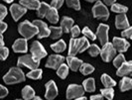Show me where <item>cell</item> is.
<instances>
[{"label":"cell","mask_w":132,"mask_h":100,"mask_svg":"<svg viewBox=\"0 0 132 100\" xmlns=\"http://www.w3.org/2000/svg\"><path fill=\"white\" fill-rule=\"evenodd\" d=\"M22 96L25 100H30L35 97V91L31 86L27 85L22 89Z\"/></svg>","instance_id":"22"},{"label":"cell","mask_w":132,"mask_h":100,"mask_svg":"<svg viewBox=\"0 0 132 100\" xmlns=\"http://www.w3.org/2000/svg\"><path fill=\"white\" fill-rule=\"evenodd\" d=\"M50 31H51V38L56 40V39H59L60 37L62 36L63 33V29L62 27H50Z\"/></svg>","instance_id":"28"},{"label":"cell","mask_w":132,"mask_h":100,"mask_svg":"<svg viewBox=\"0 0 132 100\" xmlns=\"http://www.w3.org/2000/svg\"><path fill=\"white\" fill-rule=\"evenodd\" d=\"M121 35H122L123 38H127V39L130 38V39H131L132 38V27H128V28L125 29L124 31H122Z\"/></svg>","instance_id":"40"},{"label":"cell","mask_w":132,"mask_h":100,"mask_svg":"<svg viewBox=\"0 0 132 100\" xmlns=\"http://www.w3.org/2000/svg\"><path fill=\"white\" fill-rule=\"evenodd\" d=\"M33 24L37 27L38 30H39V34H38V38H39V39L46 38V37L51 35L50 28L47 26V24L45 22H43V21H41V20H35L33 22Z\"/></svg>","instance_id":"10"},{"label":"cell","mask_w":132,"mask_h":100,"mask_svg":"<svg viewBox=\"0 0 132 100\" xmlns=\"http://www.w3.org/2000/svg\"><path fill=\"white\" fill-rule=\"evenodd\" d=\"M69 66H67V65H65V63H63L61 67L57 69V74H58V75H59L61 78H66L67 75H68V74H69Z\"/></svg>","instance_id":"29"},{"label":"cell","mask_w":132,"mask_h":100,"mask_svg":"<svg viewBox=\"0 0 132 100\" xmlns=\"http://www.w3.org/2000/svg\"><path fill=\"white\" fill-rule=\"evenodd\" d=\"M85 88L78 84H71L69 85L67 89V98L68 99H73V98H79L82 96L85 93Z\"/></svg>","instance_id":"6"},{"label":"cell","mask_w":132,"mask_h":100,"mask_svg":"<svg viewBox=\"0 0 132 100\" xmlns=\"http://www.w3.org/2000/svg\"><path fill=\"white\" fill-rule=\"evenodd\" d=\"M93 14L94 18L107 20L109 17V11L101 1H96L93 7Z\"/></svg>","instance_id":"4"},{"label":"cell","mask_w":132,"mask_h":100,"mask_svg":"<svg viewBox=\"0 0 132 100\" xmlns=\"http://www.w3.org/2000/svg\"><path fill=\"white\" fill-rule=\"evenodd\" d=\"M19 3L27 9H33V10H38L41 5L38 0H21Z\"/></svg>","instance_id":"19"},{"label":"cell","mask_w":132,"mask_h":100,"mask_svg":"<svg viewBox=\"0 0 132 100\" xmlns=\"http://www.w3.org/2000/svg\"><path fill=\"white\" fill-rule=\"evenodd\" d=\"M3 80L6 84H14V83H20L25 80V75L23 71L20 69L19 67H12L8 72H7Z\"/></svg>","instance_id":"1"},{"label":"cell","mask_w":132,"mask_h":100,"mask_svg":"<svg viewBox=\"0 0 132 100\" xmlns=\"http://www.w3.org/2000/svg\"><path fill=\"white\" fill-rule=\"evenodd\" d=\"M65 58L60 54H52L49 57V59L46 62V67L53 69H58L63 63H64Z\"/></svg>","instance_id":"8"},{"label":"cell","mask_w":132,"mask_h":100,"mask_svg":"<svg viewBox=\"0 0 132 100\" xmlns=\"http://www.w3.org/2000/svg\"><path fill=\"white\" fill-rule=\"evenodd\" d=\"M51 9V6L50 5H48L46 2H41V5H40L39 9L37 10L38 12V16H39L40 18H44V17H46L48 12H49V10Z\"/></svg>","instance_id":"23"},{"label":"cell","mask_w":132,"mask_h":100,"mask_svg":"<svg viewBox=\"0 0 132 100\" xmlns=\"http://www.w3.org/2000/svg\"><path fill=\"white\" fill-rule=\"evenodd\" d=\"M0 89H1V90H0V92H1L0 97H1V98H4L6 95H8V90H7L6 88L3 86V85H1V86H0Z\"/></svg>","instance_id":"44"},{"label":"cell","mask_w":132,"mask_h":100,"mask_svg":"<svg viewBox=\"0 0 132 100\" xmlns=\"http://www.w3.org/2000/svg\"><path fill=\"white\" fill-rule=\"evenodd\" d=\"M64 4V0H52L51 2V7L56 8V9H59L62 7V5Z\"/></svg>","instance_id":"41"},{"label":"cell","mask_w":132,"mask_h":100,"mask_svg":"<svg viewBox=\"0 0 132 100\" xmlns=\"http://www.w3.org/2000/svg\"><path fill=\"white\" fill-rule=\"evenodd\" d=\"M100 49L96 45H90L88 48V53L92 57H96L98 53H100Z\"/></svg>","instance_id":"38"},{"label":"cell","mask_w":132,"mask_h":100,"mask_svg":"<svg viewBox=\"0 0 132 100\" xmlns=\"http://www.w3.org/2000/svg\"><path fill=\"white\" fill-rule=\"evenodd\" d=\"M42 69H33V70H31L30 72H28L27 74V76L29 77V78H31V79H40L41 77H42Z\"/></svg>","instance_id":"34"},{"label":"cell","mask_w":132,"mask_h":100,"mask_svg":"<svg viewBox=\"0 0 132 100\" xmlns=\"http://www.w3.org/2000/svg\"><path fill=\"white\" fill-rule=\"evenodd\" d=\"M101 94L108 100H112L114 96V90L112 89V87L104 88V89H101Z\"/></svg>","instance_id":"35"},{"label":"cell","mask_w":132,"mask_h":100,"mask_svg":"<svg viewBox=\"0 0 132 100\" xmlns=\"http://www.w3.org/2000/svg\"><path fill=\"white\" fill-rule=\"evenodd\" d=\"M10 12L15 21H18L27 12V8L22 6L21 4H12L10 7Z\"/></svg>","instance_id":"11"},{"label":"cell","mask_w":132,"mask_h":100,"mask_svg":"<svg viewBox=\"0 0 132 100\" xmlns=\"http://www.w3.org/2000/svg\"><path fill=\"white\" fill-rule=\"evenodd\" d=\"M79 53H82L85 52L86 50H87L89 48V43L86 39V37H82V38H79Z\"/></svg>","instance_id":"31"},{"label":"cell","mask_w":132,"mask_h":100,"mask_svg":"<svg viewBox=\"0 0 132 100\" xmlns=\"http://www.w3.org/2000/svg\"><path fill=\"white\" fill-rule=\"evenodd\" d=\"M0 12H1V16H0V19H1V21L3 20L4 18H5V16L7 15V9L6 7L4 6V5H0Z\"/></svg>","instance_id":"43"},{"label":"cell","mask_w":132,"mask_h":100,"mask_svg":"<svg viewBox=\"0 0 132 100\" xmlns=\"http://www.w3.org/2000/svg\"><path fill=\"white\" fill-rule=\"evenodd\" d=\"M17 100H20V99H17Z\"/></svg>","instance_id":"53"},{"label":"cell","mask_w":132,"mask_h":100,"mask_svg":"<svg viewBox=\"0 0 132 100\" xmlns=\"http://www.w3.org/2000/svg\"><path fill=\"white\" fill-rule=\"evenodd\" d=\"M79 51V39H73L72 38L70 41V49H69V56H76Z\"/></svg>","instance_id":"20"},{"label":"cell","mask_w":132,"mask_h":100,"mask_svg":"<svg viewBox=\"0 0 132 100\" xmlns=\"http://www.w3.org/2000/svg\"><path fill=\"white\" fill-rule=\"evenodd\" d=\"M125 57L122 54V53H119L118 56H116L115 57V59L113 60V65H114V67H116L117 68L121 67L123 63H125Z\"/></svg>","instance_id":"33"},{"label":"cell","mask_w":132,"mask_h":100,"mask_svg":"<svg viewBox=\"0 0 132 100\" xmlns=\"http://www.w3.org/2000/svg\"><path fill=\"white\" fill-rule=\"evenodd\" d=\"M66 43H65V41L64 40H60L59 42H57V43H55L53 45H51V49L53 50L54 52H56V53H62V52H64L65 50H66Z\"/></svg>","instance_id":"25"},{"label":"cell","mask_w":132,"mask_h":100,"mask_svg":"<svg viewBox=\"0 0 132 100\" xmlns=\"http://www.w3.org/2000/svg\"><path fill=\"white\" fill-rule=\"evenodd\" d=\"M71 32H72V38L76 39L77 37H79V34H80V30H79V28L78 26H73Z\"/></svg>","instance_id":"42"},{"label":"cell","mask_w":132,"mask_h":100,"mask_svg":"<svg viewBox=\"0 0 132 100\" xmlns=\"http://www.w3.org/2000/svg\"><path fill=\"white\" fill-rule=\"evenodd\" d=\"M12 48L15 53H26L28 51L27 40L26 39H17L14 42Z\"/></svg>","instance_id":"14"},{"label":"cell","mask_w":132,"mask_h":100,"mask_svg":"<svg viewBox=\"0 0 132 100\" xmlns=\"http://www.w3.org/2000/svg\"><path fill=\"white\" fill-rule=\"evenodd\" d=\"M113 46L116 49V51H118L120 53H123L126 52L127 49L130 47V44L125 40V39H122V38H113Z\"/></svg>","instance_id":"13"},{"label":"cell","mask_w":132,"mask_h":100,"mask_svg":"<svg viewBox=\"0 0 132 100\" xmlns=\"http://www.w3.org/2000/svg\"><path fill=\"white\" fill-rule=\"evenodd\" d=\"M116 0H104V3L106 5H109V6H112L113 4L115 3Z\"/></svg>","instance_id":"47"},{"label":"cell","mask_w":132,"mask_h":100,"mask_svg":"<svg viewBox=\"0 0 132 100\" xmlns=\"http://www.w3.org/2000/svg\"><path fill=\"white\" fill-rule=\"evenodd\" d=\"M120 90L121 91H126L132 88V79L129 77H123L120 81Z\"/></svg>","instance_id":"24"},{"label":"cell","mask_w":132,"mask_h":100,"mask_svg":"<svg viewBox=\"0 0 132 100\" xmlns=\"http://www.w3.org/2000/svg\"><path fill=\"white\" fill-rule=\"evenodd\" d=\"M73 20L70 17H63V19L61 21V27L63 29V31L65 33H70L73 29Z\"/></svg>","instance_id":"18"},{"label":"cell","mask_w":132,"mask_h":100,"mask_svg":"<svg viewBox=\"0 0 132 100\" xmlns=\"http://www.w3.org/2000/svg\"><path fill=\"white\" fill-rule=\"evenodd\" d=\"M58 95V87L56 85L54 80H50L46 83V94L45 97L48 100L54 99Z\"/></svg>","instance_id":"12"},{"label":"cell","mask_w":132,"mask_h":100,"mask_svg":"<svg viewBox=\"0 0 132 100\" xmlns=\"http://www.w3.org/2000/svg\"><path fill=\"white\" fill-rule=\"evenodd\" d=\"M0 38H1V41H0V46H1V47H4V40H3V36L1 35V37H0Z\"/></svg>","instance_id":"48"},{"label":"cell","mask_w":132,"mask_h":100,"mask_svg":"<svg viewBox=\"0 0 132 100\" xmlns=\"http://www.w3.org/2000/svg\"><path fill=\"white\" fill-rule=\"evenodd\" d=\"M101 82H102V84H103L106 88H108V87H113L116 84V82H115L110 76H108V75L105 74L101 75Z\"/></svg>","instance_id":"27"},{"label":"cell","mask_w":132,"mask_h":100,"mask_svg":"<svg viewBox=\"0 0 132 100\" xmlns=\"http://www.w3.org/2000/svg\"><path fill=\"white\" fill-rule=\"evenodd\" d=\"M108 30L109 27L105 24H99L97 31H96V37L100 41V44L102 46H104L105 44L108 43Z\"/></svg>","instance_id":"9"},{"label":"cell","mask_w":132,"mask_h":100,"mask_svg":"<svg viewBox=\"0 0 132 100\" xmlns=\"http://www.w3.org/2000/svg\"><path fill=\"white\" fill-rule=\"evenodd\" d=\"M8 54H9V50H8V48L0 47V56H1V60H6L7 57H8Z\"/></svg>","instance_id":"39"},{"label":"cell","mask_w":132,"mask_h":100,"mask_svg":"<svg viewBox=\"0 0 132 100\" xmlns=\"http://www.w3.org/2000/svg\"><path fill=\"white\" fill-rule=\"evenodd\" d=\"M82 85H84V88H85V90L87 91V92H93L95 90V83H94V79L93 78H87L84 81V83H82Z\"/></svg>","instance_id":"26"},{"label":"cell","mask_w":132,"mask_h":100,"mask_svg":"<svg viewBox=\"0 0 132 100\" xmlns=\"http://www.w3.org/2000/svg\"><path fill=\"white\" fill-rule=\"evenodd\" d=\"M90 100H103V95H93L90 97Z\"/></svg>","instance_id":"46"},{"label":"cell","mask_w":132,"mask_h":100,"mask_svg":"<svg viewBox=\"0 0 132 100\" xmlns=\"http://www.w3.org/2000/svg\"><path fill=\"white\" fill-rule=\"evenodd\" d=\"M30 51H31L32 56L37 60H41V59L45 58L47 56V52L45 51L44 47L42 46V44H40L38 41H35L32 44Z\"/></svg>","instance_id":"7"},{"label":"cell","mask_w":132,"mask_h":100,"mask_svg":"<svg viewBox=\"0 0 132 100\" xmlns=\"http://www.w3.org/2000/svg\"><path fill=\"white\" fill-rule=\"evenodd\" d=\"M131 39H132V38H131Z\"/></svg>","instance_id":"54"},{"label":"cell","mask_w":132,"mask_h":100,"mask_svg":"<svg viewBox=\"0 0 132 100\" xmlns=\"http://www.w3.org/2000/svg\"><path fill=\"white\" fill-rule=\"evenodd\" d=\"M111 11L112 12H115V13L118 14H125L127 11H128V8L126 6H123V5H120V4H113L111 6Z\"/></svg>","instance_id":"30"},{"label":"cell","mask_w":132,"mask_h":100,"mask_svg":"<svg viewBox=\"0 0 132 100\" xmlns=\"http://www.w3.org/2000/svg\"><path fill=\"white\" fill-rule=\"evenodd\" d=\"M0 26H1V34H3L5 31H6L7 29V24L6 23H4L3 21H1V23H0Z\"/></svg>","instance_id":"45"},{"label":"cell","mask_w":132,"mask_h":100,"mask_svg":"<svg viewBox=\"0 0 132 100\" xmlns=\"http://www.w3.org/2000/svg\"><path fill=\"white\" fill-rule=\"evenodd\" d=\"M18 67H26L30 69H37L40 65V60L35 59L32 54H26L23 57H20L17 62Z\"/></svg>","instance_id":"3"},{"label":"cell","mask_w":132,"mask_h":100,"mask_svg":"<svg viewBox=\"0 0 132 100\" xmlns=\"http://www.w3.org/2000/svg\"><path fill=\"white\" fill-rule=\"evenodd\" d=\"M82 34H84V36H85L86 38H87V39H89V40H92V41H94L95 40V38H96L95 34L93 33L89 28H87V27H85V28H84Z\"/></svg>","instance_id":"36"},{"label":"cell","mask_w":132,"mask_h":100,"mask_svg":"<svg viewBox=\"0 0 132 100\" xmlns=\"http://www.w3.org/2000/svg\"><path fill=\"white\" fill-rule=\"evenodd\" d=\"M86 1H88V2H94V1H96V0H86Z\"/></svg>","instance_id":"52"},{"label":"cell","mask_w":132,"mask_h":100,"mask_svg":"<svg viewBox=\"0 0 132 100\" xmlns=\"http://www.w3.org/2000/svg\"><path fill=\"white\" fill-rule=\"evenodd\" d=\"M18 31H19L20 35H22L24 37V39H26V40H30L35 35L39 34L38 28L35 26L33 23H30L27 20L20 24L18 27Z\"/></svg>","instance_id":"2"},{"label":"cell","mask_w":132,"mask_h":100,"mask_svg":"<svg viewBox=\"0 0 132 100\" xmlns=\"http://www.w3.org/2000/svg\"><path fill=\"white\" fill-rule=\"evenodd\" d=\"M79 70H80V72L82 74L87 75V74H90L92 72H93L94 67L92 65H89V63H82L80 68H79Z\"/></svg>","instance_id":"32"},{"label":"cell","mask_w":132,"mask_h":100,"mask_svg":"<svg viewBox=\"0 0 132 100\" xmlns=\"http://www.w3.org/2000/svg\"><path fill=\"white\" fill-rule=\"evenodd\" d=\"M67 5L69 7H72L76 10H79L80 9V3L79 0H66Z\"/></svg>","instance_id":"37"},{"label":"cell","mask_w":132,"mask_h":100,"mask_svg":"<svg viewBox=\"0 0 132 100\" xmlns=\"http://www.w3.org/2000/svg\"><path fill=\"white\" fill-rule=\"evenodd\" d=\"M76 100H86V97H85V96H80V97L77 98Z\"/></svg>","instance_id":"49"},{"label":"cell","mask_w":132,"mask_h":100,"mask_svg":"<svg viewBox=\"0 0 132 100\" xmlns=\"http://www.w3.org/2000/svg\"><path fill=\"white\" fill-rule=\"evenodd\" d=\"M116 74H117L118 76H125L127 74L132 75V60L123 63V65L117 69Z\"/></svg>","instance_id":"17"},{"label":"cell","mask_w":132,"mask_h":100,"mask_svg":"<svg viewBox=\"0 0 132 100\" xmlns=\"http://www.w3.org/2000/svg\"><path fill=\"white\" fill-rule=\"evenodd\" d=\"M116 52H117V51H116V49L114 48L113 44H111V43H107V44H105V45L103 46L102 50L100 51L101 59L103 60V61L108 62V61H110L112 59L115 58Z\"/></svg>","instance_id":"5"},{"label":"cell","mask_w":132,"mask_h":100,"mask_svg":"<svg viewBox=\"0 0 132 100\" xmlns=\"http://www.w3.org/2000/svg\"><path fill=\"white\" fill-rule=\"evenodd\" d=\"M67 61H68V66L70 67V68L73 71L79 70L80 67H81V65L84 63L82 60L78 59V58H76V57H73V56H69L67 58Z\"/></svg>","instance_id":"15"},{"label":"cell","mask_w":132,"mask_h":100,"mask_svg":"<svg viewBox=\"0 0 132 100\" xmlns=\"http://www.w3.org/2000/svg\"><path fill=\"white\" fill-rule=\"evenodd\" d=\"M47 19L50 21L52 24H56L59 21V14H58V9L51 7L49 12L47 14Z\"/></svg>","instance_id":"21"},{"label":"cell","mask_w":132,"mask_h":100,"mask_svg":"<svg viewBox=\"0 0 132 100\" xmlns=\"http://www.w3.org/2000/svg\"><path fill=\"white\" fill-rule=\"evenodd\" d=\"M33 100H42V99H41L40 97H38V96H35V97L33 98Z\"/></svg>","instance_id":"50"},{"label":"cell","mask_w":132,"mask_h":100,"mask_svg":"<svg viewBox=\"0 0 132 100\" xmlns=\"http://www.w3.org/2000/svg\"><path fill=\"white\" fill-rule=\"evenodd\" d=\"M3 1H5L7 3H12L13 2V0H3Z\"/></svg>","instance_id":"51"},{"label":"cell","mask_w":132,"mask_h":100,"mask_svg":"<svg viewBox=\"0 0 132 100\" xmlns=\"http://www.w3.org/2000/svg\"><path fill=\"white\" fill-rule=\"evenodd\" d=\"M115 26L117 29H127L129 27V22L125 14H118L115 18Z\"/></svg>","instance_id":"16"}]
</instances>
